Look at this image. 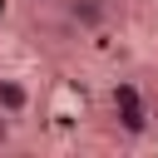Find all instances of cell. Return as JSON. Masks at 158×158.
I'll list each match as a JSON object with an SVG mask.
<instances>
[{"mask_svg":"<svg viewBox=\"0 0 158 158\" xmlns=\"http://www.w3.org/2000/svg\"><path fill=\"white\" fill-rule=\"evenodd\" d=\"M109 104H114V123H118L128 138H143V133H148V104H143V94H138L133 84H118Z\"/></svg>","mask_w":158,"mask_h":158,"instance_id":"cell-1","label":"cell"},{"mask_svg":"<svg viewBox=\"0 0 158 158\" xmlns=\"http://www.w3.org/2000/svg\"><path fill=\"white\" fill-rule=\"evenodd\" d=\"M30 104H35V94H30V84L20 79V74H0V109L20 123L25 114H30Z\"/></svg>","mask_w":158,"mask_h":158,"instance_id":"cell-2","label":"cell"},{"mask_svg":"<svg viewBox=\"0 0 158 158\" xmlns=\"http://www.w3.org/2000/svg\"><path fill=\"white\" fill-rule=\"evenodd\" d=\"M64 15H69L79 30H99V25H104V0H69Z\"/></svg>","mask_w":158,"mask_h":158,"instance_id":"cell-3","label":"cell"},{"mask_svg":"<svg viewBox=\"0 0 158 158\" xmlns=\"http://www.w3.org/2000/svg\"><path fill=\"white\" fill-rule=\"evenodd\" d=\"M0 148H15V118L0 109Z\"/></svg>","mask_w":158,"mask_h":158,"instance_id":"cell-4","label":"cell"}]
</instances>
